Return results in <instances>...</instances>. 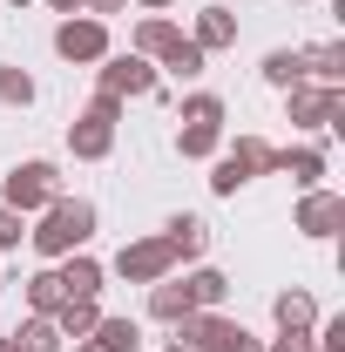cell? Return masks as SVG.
I'll use <instances>...</instances> for the list:
<instances>
[{
  "label": "cell",
  "instance_id": "6da1fadb",
  "mask_svg": "<svg viewBox=\"0 0 345 352\" xmlns=\"http://www.w3.org/2000/svg\"><path fill=\"white\" fill-rule=\"evenodd\" d=\"M34 237V251L41 258H68V251H82L88 237H95V204H82V197H54L41 210V230H27Z\"/></svg>",
  "mask_w": 345,
  "mask_h": 352
},
{
  "label": "cell",
  "instance_id": "7a4b0ae2",
  "mask_svg": "<svg viewBox=\"0 0 345 352\" xmlns=\"http://www.w3.org/2000/svg\"><path fill=\"white\" fill-rule=\"evenodd\" d=\"M176 346L190 352H264L237 318H223V311H183L176 318Z\"/></svg>",
  "mask_w": 345,
  "mask_h": 352
},
{
  "label": "cell",
  "instance_id": "3957f363",
  "mask_svg": "<svg viewBox=\"0 0 345 352\" xmlns=\"http://www.w3.org/2000/svg\"><path fill=\"white\" fill-rule=\"evenodd\" d=\"M271 170H278V149H271L264 135H237V149H223V156H216L210 190H216V197H237L251 176H271Z\"/></svg>",
  "mask_w": 345,
  "mask_h": 352
},
{
  "label": "cell",
  "instance_id": "277c9868",
  "mask_svg": "<svg viewBox=\"0 0 345 352\" xmlns=\"http://www.w3.org/2000/svg\"><path fill=\"white\" fill-rule=\"evenodd\" d=\"M115 122H122V102H115V95H95L82 116H75V129H68V149H75L82 163H102V156L115 149Z\"/></svg>",
  "mask_w": 345,
  "mask_h": 352
},
{
  "label": "cell",
  "instance_id": "5b68a950",
  "mask_svg": "<svg viewBox=\"0 0 345 352\" xmlns=\"http://www.w3.org/2000/svg\"><path fill=\"white\" fill-rule=\"evenodd\" d=\"M216 142H223V102H216V95H190V102H183L176 149L197 163V156H216Z\"/></svg>",
  "mask_w": 345,
  "mask_h": 352
},
{
  "label": "cell",
  "instance_id": "8992f818",
  "mask_svg": "<svg viewBox=\"0 0 345 352\" xmlns=\"http://www.w3.org/2000/svg\"><path fill=\"white\" fill-rule=\"evenodd\" d=\"M285 102H291V122H298V129H339L345 135V88L298 82V88H285Z\"/></svg>",
  "mask_w": 345,
  "mask_h": 352
},
{
  "label": "cell",
  "instance_id": "52a82bcc",
  "mask_svg": "<svg viewBox=\"0 0 345 352\" xmlns=\"http://www.w3.org/2000/svg\"><path fill=\"white\" fill-rule=\"evenodd\" d=\"M54 197H61V170H54V163H21V170L7 176V197H0V204L27 217V210H47Z\"/></svg>",
  "mask_w": 345,
  "mask_h": 352
},
{
  "label": "cell",
  "instance_id": "ba28073f",
  "mask_svg": "<svg viewBox=\"0 0 345 352\" xmlns=\"http://www.w3.org/2000/svg\"><path fill=\"white\" fill-rule=\"evenodd\" d=\"M54 54H61V61H102V54H109V28H102L95 14H68V21L54 28Z\"/></svg>",
  "mask_w": 345,
  "mask_h": 352
},
{
  "label": "cell",
  "instance_id": "9c48e42d",
  "mask_svg": "<svg viewBox=\"0 0 345 352\" xmlns=\"http://www.w3.org/2000/svg\"><path fill=\"white\" fill-rule=\"evenodd\" d=\"M115 271H122L129 285H156V278H170V271H176V251L163 244V237H135V244H122Z\"/></svg>",
  "mask_w": 345,
  "mask_h": 352
},
{
  "label": "cell",
  "instance_id": "30bf717a",
  "mask_svg": "<svg viewBox=\"0 0 345 352\" xmlns=\"http://www.w3.org/2000/svg\"><path fill=\"white\" fill-rule=\"evenodd\" d=\"M102 95L129 102V95H156V68L142 54H102Z\"/></svg>",
  "mask_w": 345,
  "mask_h": 352
},
{
  "label": "cell",
  "instance_id": "8fae6325",
  "mask_svg": "<svg viewBox=\"0 0 345 352\" xmlns=\"http://www.w3.org/2000/svg\"><path fill=\"white\" fill-rule=\"evenodd\" d=\"M345 223V197H332V190H304V204H298V230L304 237H332Z\"/></svg>",
  "mask_w": 345,
  "mask_h": 352
},
{
  "label": "cell",
  "instance_id": "7c38bea8",
  "mask_svg": "<svg viewBox=\"0 0 345 352\" xmlns=\"http://www.w3.org/2000/svg\"><path fill=\"white\" fill-rule=\"evenodd\" d=\"M271 318H278V332L311 339V325H318V298H311V292H278V298H271Z\"/></svg>",
  "mask_w": 345,
  "mask_h": 352
},
{
  "label": "cell",
  "instance_id": "4fadbf2b",
  "mask_svg": "<svg viewBox=\"0 0 345 352\" xmlns=\"http://www.w3.org/2000/svg\"><path fill=\"white\" fill-rule=\"evenodd\" d=\"M183 311H197V298H190V285H183V278H156V285H149V318H163V325H176Z\"/></svg>",
  "mask_w": 345,
  "mask_h": 352
},
{
  "label": "cell",
  "instance_id": "5bb4252c",
  "mask_svg": "<svg viewBox=\"0 0 345 352\" xmlns=\"http://www.w3.org/2000/svg\"><path fill=\"white\" fill-rule=\"evenodd\" d=\"M190 41L203 47V54H216V47H237V21H230L223 7H203V14H197V34H190Z\"/></svg>",
  "mask_w": 345,
  "mask_h": 352
},
{
  "label": "cell",
  "instance_id": "9a60e30c",
  "mask_svg": "<svg viewBox=\"0 0 345 352\" xmlns=\"http://www.w3.org/2000/svg\"><path fill=\"white\" fill-rule=\"evenodd\" d=\"M61 292H68V298H95V292H102V264L82 258V251H68V264H61Z\"/></svg>",
  "mask_w": 345,
  "mask_h": 352
},
{
  "label": "cell",
  "instance_id": "2e32d148",
  "mask_svg": "<svg viewBox=\"0 0 345 352\" xmlns=\"http://www.w3.org/2000/svg\"><path fill=\"white\" fill-rule=\"evenodd\" d=\"M163 244H170V251H176V264H183V258H203L210 230H203V217H170V230H163Z\"/></svg>",
  "mask_w": 345,
  "mask_h": 352
},
{
  "label": "cell",
  "instance_id": "e0dca14e",
  "mask_svg": "<svg viewBox=\"0 0 345 352\" xmlns=\"http://www.w3.org/2000/svg\"><path fill=\"white\" fill-rule=\"evenodd\" d=\"M304 75H318V88H339V82H345V47H339V41L304 47Z\"/></svg>",
  "mask_w": 345,
  "mask_h": 352
},
{
  "label": "cell",
  "instance_id": "ac0fdd59",
  "mask_svg": "<svg viewBox=\"0 0 345 352\" xmlns=\"http://www.w3.org/2000/svg\"><path fill=\"white\" fill-rule=\"evenodd\" d=\"M278 170L291 176L298 190H318V176H325V149H278Z\"/></svg>",
  "mask_w": 345,
  "mask_h": 352
},
{
  "label": "cell",
  "instance_id": "d6986e66",
  "mask_svg": "<svg viewBox=\"0 0 345 352\" xmlns=\"http://www.w3.org/2000/svg\"><path fill=\"white\" fill-rule=\"evenodd\" d=\"M176 41H183V34H176V28L163 21V14H149V21L135 28V54H142V61H163V54H170Z\"/></svg>",
  "mask_w": 345,
  "mask_h": 352
},
{
  "label": "cell",
  "instance_id": "ffe728a7",
  "mask_svg": "<svg viewBox=\"0 0 345 352\" xmlns=\"http://www.w3.org/2000/svg\"><path fill=\"white\" fill-rule=\"evenodd\" d=\"M264 82L271 88H298L304 82V47H271V54H264Z\"/></svg>",
  "mask_w": 345,
  "mask_h": 352
},
{
  "label": "cell",
  "instance_id": "44dd1931",
  "mask_svg": "<svg viewBox=\"0 0 345 352\" xmlns=\"http://www.w3.org/2000/svg\"><path fill=\"white\" fill-rule=\"evenodd\" d=\"M88 339H95L102 352H135V346H142V325H135V318H95Z\"/></svg>",
  "mask_w": 345,
  "mask_h": 352
},
{
  "label": "cell",
  "instance_id": "7402d4cb",
  "mask_svg": "<svg viewBox=\"0 0 345 352\" xmlns=\"http://www.w3.org/2000/svg\"><path fill=\"white\" fill-rule=\"evenodd\" d=\"M95 318H102V305H95V298H61V311H54L61 339H88V332H95Z\"/></svg>",
  "mask_w": 345,
  "mask_h": 352
},
{
  "label": "cell",
  "instance_id": "603a6c76",
  "mask_svg": "<svg viewBox=\"0 0 345 352\" xmlns=\"http://www.w3.org/2000/svg\"><path fill=\"white\" fill-rule=\"evenodd\" d=\"M7 339H14V352H61V325L34 311V318H27L21 332H7Z\"/></svg>",
  "mask_w": 345,
  "mask_h": 352
},
{
  "label": "cell",
  "instance_id": "cb8c5ba5",
  "mask_svg": "<svg viewBox=\"0 0 345 352\" xmlns=\"http://www.w3.org/2000/svg\"><path fill=\"white\" fill-rule=\"evenodd\" d=\"M183 285H190V298H197V311H216L223 298H230V278H223V271H190Z\"/></svg>",
  "mask_w": 345,
  "mask_h": 352
},
{
  "label": "cell",
  "instance_id": "d4e9b609",
  "mask_svg": "<svg viewBox=\"0 0 345 352\" xmlns=\"http://www.w3.org/2000/svg\"><path fill=\"white\" fill-rule=\"evenodd\" d=\"M61 298H68V292H61V271H34V278H27V305L41 311V318H54Z\"/></svg>",
  "mask_w": 345,
  "mask_h": 352
},
{
  "label": "cell",
  "instance_id": "484cf974",
  "mask_svg": "<svg viewBox=\"0 0 345 352\" xmlns=\"http://www.w3.org/2000/svg\"><path fill=\"white\" fill-rule=\"evenodd\" d=\"M0 102H7V109H27V102H34V75L7 61V68H0Z\"/></svg>",
  "mask_w": 345,
  "mask_h": 352
},
{
  "label": "cell",
  "instance_id": "4316f807",
  "mask_svg": "<svg viewBox=\"0 0 345 352\" xmlns=\"http://www.w3.org/2000/svg\"><path fill=\"white\" fill-rule=\"evenodd\" d=\"M163 61H170L176 75H203V47H197V41H176L170 54H163Z\"/></svg>",
  "mask_w": 345,
  "mask_h": 352
},
{
  "label": "cell",
  "instance_id": "83f0119b",
  "mask_svg": "<svg viewBox=\"0 0 345 352\" xmlns=\"http://www.w3.org/2000/svg\"><path fill=\"white\" fill-rule=\"evenodd\" d=\"M21 237H27V230H21V210L0 204V251H21Z\"/></svg>",
  "mask_w": 345,
  "mask_h": 352
},
{
  "label": "cell",
  "instance_id": "f1b7e54d",
  "mask_svg": "<svg viewBox=\"0 0 345 352\" xmlns=\"http://www.w3.org/2000/svg\"><path fill=\"white\" fill-rule=\"evenodd\" d=\"M264 352H311V339H298V332H285V339H271Z\"/></svg>",
  "mask_w": 345,
  "mask_h": 352
},
{
  "label": "cell",
  "instance_id": "f546056e",
  "mask_svg": "<svg viewBox=\"0 0 345 352\" xmlns=\"http://www.w3.org/2000/svg\"><path fill=\"white\" fill-rule=\"evenodd\" d=\"M88 14H95V21H102V14H122V7H129V0H82Z\"/></svg>",
  "mask_w": 345,
  "mask_h": 352
},
{
  "label": "cell",
  "instance_id": "4dcf8cb0",
  "mask_svg": "<svg viewBox=\"0 0 345 352\" xmlns=\"http://www.w3.org/2000/svg\"><path fill=\"white\" fill-rule=\"evenodd\" d=\"M47 7H54L61 21H68V14H82V0H47Z\"/></svg>",
  "mask_w": 345,
  "mask_h": 352
},
{
  "label": "cell",
  "instance_id": "1f68e13d",
  "mask_svg": "<svg viewBox=\"0 0 345 352\" xmlns=\"http://www.w3.org/2000/svg\"><path fill=\"white\" fill-rule=\"evenodd\" d=\"M75 352H102V346H95V339H82V346H75Z\"/></svg>",
  "mask_w": 345,
  "mask_h": 352
},
{
  "label": "cell",
  "instance_id": "d6a6232c",
  "mask_svg": "<svg viewBox=\"0 0 345 352\" xmlns=\"http://www.w3.org/2000/svg\"><path fill=\"white\" fill-rule=\"evenodd\" d=\"M142 7H170V0H142Z\"/></svg>",
  "mask_w": 345,
  "mask_h": 352
},
{
  "label": "cell",
  "instance_id": "836d02e7",
  "mask_svg": "<svg viewBox=\"0 0 345 352\" xmlns=\"http://www.w3.org/2000/svg\"><path fill=\"white\" fill-rule=\"evenodd\" d=\"M0 352H14V339H0Z\"/></svg>",
  "mask_w": 345,
  "mask_h": 352
},
{
  "label": "cell",
  "instance_id": "e575fe53",
  "mask_svg": "<svg viewBox=\"0 0 345 352\" xmlns=\"http://www.w3.org/2000/svg\"><path fill=\"white\" fill-rule=\"evenodd\" d=\"M170 352H190V346H170Z\"/></svg>",
  "mask_w": 345,
  "mask_h": 352
},
{
  "label": "cell",
  "instance_id": "d590c367",
  "mask_svg": "<svg viewBox=\"0 0 345 352\" xmlns=\"http://www.w3.org/2000/svg\"><path fill=\"white\" fill-rule=\"evenodd\" d=\"M14 7H27V0H14Z\"/></svg>",
  "mask_w": 345,
  "mask_h": 352
}]
</instances>
